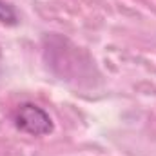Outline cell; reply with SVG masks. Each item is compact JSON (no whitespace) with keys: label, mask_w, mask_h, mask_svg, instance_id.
I'll list each match as a JSON object with an SVG mask.
<instances>
[{"label":"cell","mask_w":156,"mask_h":156,"mask_svg":"<svg viewBox=\"0 0 156 156\" xmlns=\"http://www.w3.org/2000/svg\"><path fill=\"white\" fill-rule=\"evenodd\" d=\"M15 125L31 136H45L53 131L49 115L35 104H24L18 107L15 115Z\"/></svg>","instance_id":"obj_1"},{"label":"cell","mask_w":156,"mask_h":156,"mask_svg":"<svg viewBox=\"0 0 156 156\" xmlns=\"http://www.w3.org/2000/svg\"><path fill=\"white\" fill-rule=\"evenodd\" d=\"M0 20L2 22H7V20H15V11L9 7V5H5V4H2L0 2Z\"/></svg>","instance_id":"obj_2"}]
</instances>
